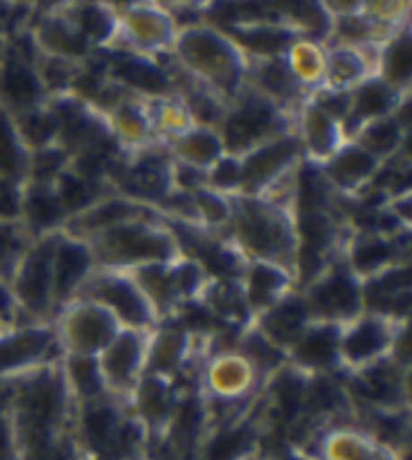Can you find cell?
<instances>
[{"label": "cell", "mask_w": 412, "mask_h": 460, "mask_svg": "<svg viewBox=\"0 0 412 460\" xmlns=\"http://www.w3.org/2000/svg\"><path fill=\"white\" fill-rule=\"evenodd\" d=\"M56 234L39 236L24 251L22 261L10 275V289L15 296L24 321L49 323L56 316V295H53V246Z\"/></svg>", "instance_id": "8992f818"}, {"label": "cell", "mask_w": 412, "mask_h": 460, "mask_svg": "<svg viewBox=\"0 0 412 460\" xmlns=\"http://www.w3.org/2000/svg\"><path fill=\"white\" fill-rule=\"evenodd\" d=\"M145 362H148V332L121 328L119 335L97 357L106 393L126 402L135 385L145 376Z\"/></svg>", "instance_id": "5bb4252c"}, {"label": "cell", "mask_w": 412, "mask_h": 460, "mask_svg": "<svg viewBox=\"0 0 412 460\" xmlns=\"http://www.w3.org/2000/svg\"><path fill=\"white\" fill-rule=\"evenodd\" d=\"M30 243V232L20 219H0V279H10Z\"/></svg>", "instance_id": "f35d334b"}, {"label": "cell", "mask_w": 412, "mask_h": 460, "mask_svg": "<svg viewBox=\"0 0 412 460\" xmlns=\"http://www.w3.org/2000/svg\"><path fill=\"white\" fill-rule=\"evenodd\" d=\"M67 20L76 24V30L87 39V44H109L119 34V17L102 0H85L77 3L76 10L67 15Z\"/></svg>", "instance_id": "e575fe53"}, {"label": "cell", "mask_w": 412, "mask_h": 460, "mask_svg": "<svg viewBox=\"0 0 412 460\" xmlns=\"http://www.w3.org/2000/svg\"><path fill=\"white\" fill-rule=\"evenodd\" d=\"M311 323L307 304L301 299L300 289H294L292 295H287L285 299H280L278 304H273L270 309L261 311L258 316H254L251 325L275 342L280 349H290L294 345V340L300 338L301 332L307 331Z\"/></svg>", "instance_id": "484cf974"}, {"label": "cell", "mask_w": 412, "mask_h": 460, "mask_svg": "<svg viewBox=\"0 0 412 460\" xmlns=\"http://www.w3.org/2000/svg\"><path fill=\"white\" fill-rule=\"evenodd\" d=\"M314 323L345 325L364 311L362 279L345 265L343 256H336L323 270L300 287Z\"/></svg>", "instance_id": "5b68a950"}, {"label": "cell", "mask_w": 412, "mask_h": 460, "mask_svg": "<svg viewBox=\"0 0 412 460\" xmlns=\"http://www.w3.org/2000/svg\"><path fill=\"white\" fill-rule=\"evenodd\" d=\"M408 381H410V367L398 364L390 357L353 374H343V384L354 415L408 410L410 402Z\"/></svg>", "instance_id": "30bf717a"}, {"label": "cell", "mask_w": 412, "mask_h": 460, "mask_svg": "<svg viewBox=\"0 0 412 460\" xmlns=\"http://www.w3.org/2000/svg\"><path fill=\"white\" fill-rule=\"evenodd\" d=\"M30 150L17 133L13 113L0 109V181H20L27 179Z\"/></svg>", "instance_id": "d590c367"}, {"label": "cell", "mask_w": 412, "mask_h": 460, "mask_svg": "<svg viewBox=\"0 0 412 460\" xmlns=\"http://www.w3.org/2000/svg\"><path fill=\"white\" fill-rule=\"evenodd\" d=\"M347 140L360 145L362 150L374 155L379 162H389L408 150V140H410V126L398 119V113L381 116L374 121L364 123L360 128H354Z\"/></svg>", "instance_id": "4dcf8cb0"}, {"label": "cell", "mask_w": 412, "mask_h": 460, "mask_svg": "<svg viewBox=\"0 0 412 460\" xmlns=\"http://www.w3.org/2000/svg\"><path fill=\"white\" fill-rule=\"evenodd\" d=\"M408 236L410 232L383 234V232H369V229H350L340 256L347 268L364 282L393 265L410 263Z\"/></svg>", "instance_id": "9a60e30c"}, {"label": "cell", "mask_w": 412, "mask_h": 460, "mask_svg": "<svg viewBox=\"0 0 412 460\" xmlns=\"http://www.w3.org/2000/svg\"><path fill=\"white\" fill-rule=\"evenodd\" d=\"M408 323L390 321V318L374 314V311H362L360 316L353 318L350 323L340 325V335H337L340 371L353 374V371L364 369L369 364L389 359L393 345H396L398 332Z\"/></svg>", "instance_id": "8fae6325"}, {"label": "cell", "mask_w": 412, "mask_h": 460, "mask_svg": "<svg viewBox=\"0 0 412 460\" xmlns=\"http://www.w3.org/2000/svg\"><path fill=\"white\" fill-rule=\"evenodd\" d=\"M321 3L330 17L354 15L364 10V0H321Z\"/></svg>", "instance_id": "b9f144b4"}, {"label": "cell", "mask_w": 412, "mask_h": 460, "mask_svg": "<svg viewBox=\"0 0 412 460\" xmlns=\"http://www.w3.org/2000/svg\"><path fill=\"white\" fill-rule=\"evenodd\" d=\"M37 44L41 56L66 58V61H83L87 58L92 46L87 39L76 30V24L67 20V15H49L37 30Z\"/></svg>", "instance_id": "d6a6232c"}, {"label": "cell", "mask_w": 412, "mask_h": 460, "mask_svg": "<svg viewBox=\"0 0 412 460\" xmlns=\"http://www.w3.org/2000/svg\"><path fill=\"white\" fill-rule=\"evenodd\" d=\"M285 63L287 68L292 70V75L297 77V83L309 94L323 84V75H326V53L311 39H297L292 49L287 51Z\"/></svg>", "instance_id": "8d00e7d4"}, {"label": "cell", "mask_w": 412, "mask_h": 460, "mask_svg": "<svg viewBox=\"0 0 412 460\" xmlns=\"http://www.w3.org/2000/svg\"><path fill=\"white\" fill-rule=\"evenodd\" d=\"M119 30L133 46V53L155 56L159 51H169L176 39L174 20L166 13L148 5H133L119 20Z\"/></svg>", "instance_id": "cb8c5ba5"}, {"label": "cell", "mask_w": 412, "mask_h": 460, "mask_svg": "<svg viewBox=\"0 0 412 460\" xmlns=\"http://www.w3.org/2000/svg\"><path fill=\"white\" fill-rule=\"evenodd\" d=\"M316 460H405V453L381 444L357 424L343 422L316 438Z\"/></svg>", "instance_id": "ffe728a7"}, {"label": "cell", "mask_w": 412, "mask_h": 460, "mask_svg": "<svg viewBox=\"0 0 412 460\" xmlns=\"http://www.w3.org/2000/svg\"><path fill=\"white\" fill-rule=\"evenodd\" d=\"M13 119H15L17 133L30 152L49 147V145H58V123H56V116L49 106V99L34 109L15 113Z\"/></svg>", "instance_id": "74e56055"}, {"label": "cell", "mask_w": 412, "mask_h": 460, "mask_svg": "<svg viewBox=\"0 0 412 460\" xmlns=\"http://www.w3.org/2000/svg\"><path fill=\"white\" fill-rule=\"evenodd\" d=\"M244 261H268L294 272L297 226L292 210L263 196H232V215L222 232Z\"/></svg>", "instance_id": "6da1fadb"}, {"label": "cell", "mask_w": 412, "mask_h": 460, "mask_svg": "<svg viewBox=\"0 0 412 460\" xmlns=\"http://www.w3.org/2000/svg\"><path fill=\"white\" fill-rule=\"evenodd\" d=\"M292 133L297 136V143L301 147L304 162L311 164H323L326 159L333 157L343 145L347 143L345 126L333 113L314 104L307 99L304 104L294 111Z\"/></svg>", "instance_id": "2e32d148"}, {"label": "cell", "mask_w": 412, "mask_h": 460, "mask_svg": "<svg viewBox=\"0 0 412 460\" xmlns=\"http://www.w3.org/2000/svg\"><path fill=\"white\" fill-rule=\"evenodd\" d=\"M97 270L90 243L85 239L58 232L53 246V295H56V311L76 299L92 272Z\"/></svg>", "instance_id": "d6986e66"}, {"label": "cell", "mask_w": 412, "mask_h": 460, "mask_svg": "<svg viewBox=\"0 0 412 460\" xmlns=\"http://www.w3.org/2000/svg\"><path fill=\"white\" fill-rule=\"evenodd\" d=\"M405 97H410V94H400V92L383 83L381 77L369 75L364 83L350 90V109H347L345 119L347 137L354 128H360L364 123L396 113V109Z\"/></svg>", "instance_id": "f546056e"}, {"label": "cell", "mask_w": 412, "mask_h": 460, "mask_svg": "<svg viewBox=\"0 0 412 460\" xmlns=\"http://www.w3.org/2000/svg\"><path fill=\"white\" fill-rule=\"evenodd\" d=\"M225 34L239 46L248 63L285 58L287 51L300 39V34L292 27L282 22L248 24V27H237V30H229Z\"/></svg>", "instance_id": "83f0119b"}, {"label": "cell", "mask_w": 412, "mask_h": 460, "mask_svg": "<svg viewBox=\"0 0 412 460\" xmlns=\"http://www.w3.org/2000/svg\"><path fill=\"white\" fill-rule=\"evenodd\" d=\"M63 348L53 323L22 321L0 331V385L31 371L63 362Z\"/></svg>", "instance_id": "52a82bcc"}, {"label": "cell", "mask_w": 412, "mask_h": 460, "mask_svg": "<svg viewBox=\"0 0 412 460\" xmlns=\"http://www.w3.org/2000/svg\"><path fill=\"white\" fill-rule=\"evenodd\" d=\"M287 130H292V113L280 109L275 102L263 97L261 92H255L248 84L232 102H227L225 116L218 126L227 155L234 157L246 155Z\"/></svg>", "instance_id": "277c9868"}, {"label": "cell", "mask_w": 412, "mask_h": 460, "mask_svg": "<svg viewBox=\"0 0 412 460\" xmlns=\"http://www.w3.org/2000/svg\"><path fill=\"white\" fill-rule=\"evenodd\" d=\"M172 51L188 80L208 87L225 102H232L246 87L251 63L225 31L191 24L176 34Z\"/></svg>", "instance_id": "7a4b0ae2"}, {"label": "cell", "mask_w": 412, "mask_h": 460, "mask_svg": "<svg viewBox=\"0 0 412 460\" xmlns=\"http://www.w3.org/2000/svg\"><path fill=\"white\" fill-rule=\"evenodd\" d=\"M106 75L113 83L123 87L128 94L140 99H159L172 97L174 94V77L172 73L155 61V56H143V53H119L106 68Z\"/></svg>", "instance_id": "ac0fdd59"}, {"label": "cell", "mask_w": 412, "mask_h": 460, "mask_svg": "<svg viewBox=\"0 0 412 460\" xmlns=\"http://www.w3.org/2000/svg\"><path fill=\"white\" fill-rule=\"evenodd\" d=\"M181 3H188V0H181Z\"/></svg>", "instance_id": "bcb514c9"}, {"label": "cell", "mask_w": 412, "mask_h": 460, "mask_svg": "<svg viewBox=\"0 0 412 460\" xmlns=\"http://www.w3.org/2000/svg\"><path fill=\"white\" fill-rule=\"evenodd\" d=\"M67 166H70V155L60 145H49V147H41V150H31L24 181L53 186Z\"/></svg>", "instance_id": "ab89813d"}, {"label": "cell", "mask_w": 412, "mask_h": 460, "mask_svg": "<svg viewBox=\"0 0 412 460\" xmlns=\"http://www.w3.org/2000/svg\"><path fill=\"white\" fill-rule=\"evenodd\" d=\"M239 287L244 302H246L251 318L261 311L270 309L273 304L285 299L297 289V278L292 270H287L278 263L268 261H244L239 272Z\"/></svg>", "instance_id": "7402d4cb"}, {"label": "cell", "mask_w": 412, "mask_h": 460, "mask_svg": "<svg viewBox=\"0 0 412 460\" xmlns=\"http://www.w3.org/2000/svg\"><path fill=\"white\" fill-rule=\"evenodd\" d=\"M46 3H49V5H53V3H60V0H46Z\"/></svg>", "instance_id": "f6af8a7d"}, {"label": "cell", "mask_w": 412, "mask_h": 460, "mask_svg": "<svg viewBox=\"0 0 412 460\" xmlns=\"http://www.w3.org/2000/svg\"><path fill=\"white\" fill-rule=\"evenodd\" d=\"M20 222L30 232L31 239L63 232L67 215L63 210V205H60L58 196H56V189L46 186V183L24 181Z\"/></svg>", "instance_id": "4316f807"}, {"label": "cell", "mask_w": 412, "mask_h": 460, "mask_svg": "<svg viewBox=\"0 0 412 460\" xmlns=\"http://www.w3.org/2000/svg\"><path fill=\"white\" fill-rule=\"evenodd\" d=\"M44 84L39 80L37 66L24 58H8L0 66V109L8 113H20L44 104Z\"/></svg>", "instance_id": "d4e9b609"}, {"label": "cell", "mask_w": 412, "mask_h": 460, "mask_svg": "<svg viewBox=\"0 0 412 460\" xmlns=\"http://www.w3.org/2000/svg\"><path fill=\"white\" fill-rule=\"evenodd\" d=\"M304 162L297 136L287 130L268 143L258 145L246 155H241V193L263 196L278 181L290 176Z\"/></svg>", "instance_id": "4fadbf2b"}, {"label": "cell", "mask_w": 412, "mask_h": 460, "mask_svg": "<svg viewBox=\"0 0 412 460\" xmlns=\"http://www.w3.org/2000/svg\"><path fill=\"white\" fill-rule=\"evenodd\" d=\"M22 186L20 181H0V219H20Z\"/></svg>", "instance_id": "60d3db41"}, {"label": "cell", "mask_w": 412, "mask_h": 460, "mask_svg": "<svg viewBox=\"0 0 412 460\" xmlns=\"http://www.w3.org/2000/svg\"><path fill=\"white\" fill-rule=\"evenodd\" d=\"M364 311H374L381 316L408 323L412 306V275L410 263H398L389 270L362 282Z\"/></svg>", "instance_id": "44dd1931"}, {"label": "cell", "mask_w": 412, "mask_h": 460, "mask_svg": "<svg viewBox=\"0 0 412 460\" xmlns=\"http://www.w3.org/2000/svg\"><path fill=\"white\" fill-rule=\"evenodd\" d=\"M237 460H258V456H248V458H237Z\"/></svg>", "instance_id": "ee69618b"}, {"label": "cell", "mask_w": 412, "mask_h": 460, "mask_svg": "<svg viewBox=\"0 0 412 460\" xmlns=\"http://www.w3.org/2000/svg\"><path fill=\"white\" fill-rule=\"evenodd\" d=\"M381 164L383 162H379L374 155H369L360 145L347 140L333 157L318 164V169L336 196L354 200L372 189V183L381 172Z\"/></svg>", "instance_id": "e0dca14e"}, {"label": "cell", "mask_w": 412, "mask_h": 460, "mask_svg": "<svg viewBox=\"0 0 412 460\" xmlns=\"http://www.w3.org/2000/svg\"><path fill=\"white\" fill-rule=\"evenodd\" d=\"M51 323L63 355L76 357H99L121 331L119 321L104 306L83 296L63 304Z\"/></svg>", "instance_id": "9c48e42d"}, {"label": "cell", "mask_w": 412, "mask_h": 460, "mask_svg": "<svg viewBox=\"0 0 412 460\" xmlns=\"http://www.w3.org/2000/svg\"><path fill=\"white\" fill-rule=\"evenodd\" d=\"M165 150L172 162L198 169V172H208L215 162L227 155L218 128H210V126H188L186 130L166 140Z\"/></svg>", "instance_id": "f1b7e54d"}, {"label": "cell", "mask_w": 412, "mask_h": 460, "mask_svg": "<svg viewBox=\"0 0 412 460\" xmlns=\"http://www.w3.org/2000/svg\"><path fill=\"white\" fill-rule=\"evenodd\" d=\"M77 296L104 306L121 328L150 332L159 323L157 314L143 295L140 285L126 270H94Z\"/></svg>", "instance_id": "ba28073f"}, {"label": "cell", "mask_w": 412, "mask_h": 460, "mask_svg": "<svg viewBox=\"0 0 412 460\" xmlns=\"http://www.w3.org/2000/svg\"><path fill=\"white\" fill-rule=\"evenodd\" d=\"M337 335L340 328L328 323H309V328L294 340L287 349V364L307 376H326L340 371V355H337Z\"/></svg>", "instance_id": "603a6c76"}, {"label": "cell", "mask_w": 412, "mask_h": 460, "mask_svg": "<svg viewBox=\"0 0 412 460\" xmlns=\"http://www.w3.org/2000/svg\"><path fill=\"white\" fill-rule=\"evenodd\" d=\"M263 378L239 349H218L205 357L198 371V391L212 402H251L261 393Z\"/></svg>", "instance_id": "7c38bea8"}, {"label": "cell", "mask_w": 412, "mask_h": 460, "mask_svg": "<svg viewBox=\"0 0 412 460\" xmlns=\"http://www.w3.org/2000/svg\"><path fill=\"white\" fill-rule=\"evenodd\" d=\"M104 5H109V8H133V5H138L140 0H102Z\"/></svg>", "instance_id": "7bdbcfd3"}, {"label": "cell", "mask_w": 412, "mask_h": 460, "mask_svg": "<svg viewBox=\"0 0 412 460\" xmlns=\"http://www.w3.org/2000/svg\"><path fill=\"white\" fill-rule=\"evenodd\" d=\"M87 243L99 270L133 272L181 256V243L165 215L130 219L106 229Z\"/></svg>", "instance_id": "3957f363"}, {"label": "cell", "mask_w": 412, "mask_h": 460, "mask_svg": "<svg viewBox=\"0 0 412 460\" xmlns=\"http://www.w3.org/2000/svg\"><path fill=\"white\" fill-rule=\"evenodd\" d=\"M376 77L393 87L400 94H410L412 80V44L410 34L405 30L393 31L376 56Z\"/></svg>", "instance_id": "836d02e7"}, {"label": "cell", "mask_w": 412, "mask_h": 460, "mask_svg": "<svg viewBox=\"0 0 412 460\" xmlns=\"http://www.w3.org/2000/svg\"><path fill=\"white\" fill-rule=\"evenodd\" d=\"M374 70L376 66L369 61V56H364V49L337 44L326 53V75L321 87L350 92L369 75H374Z\"/></svg>", "instance_id": "1f68e13d"}]
</instances>
